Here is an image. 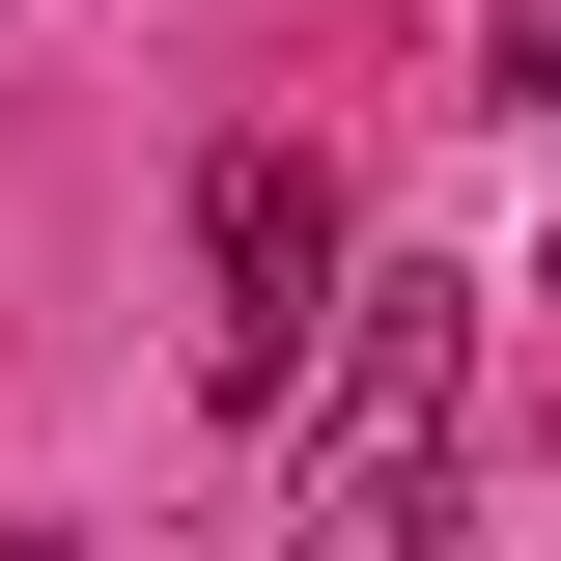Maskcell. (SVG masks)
<instances>
[{"instance_id": "1", "label": "cell", "mask_w": 561, "mask_h": 561, "mask_svg": "<svg viewBox=\"0 0 561 561\" xmlns=\"http://www.w3.org/2000/svg\"><path fill=\"white\" fill-rule=\"evenodd\" d=\"M449 393H478V280H365L337 393H309V534H337V561L449 534Z\"/></svg>"}, {"instance_id": "2", "label": "cell", "mask_w": 561, "mask_h": 561, "mask_svg": "<svg viewBox=\"0 0 561 561\" xmlns=\"http://www.w3.org/2000/svg\"><path fill=\"white\" fill-rule=\"evenodd\" d=\"M197 253H225V309H197V393H309V309H337V169H309V140H225Z\"/></svg>"}, {"instance_id": "3", "label": "cell", "mask_w": 561, "mask_h": 561, "mask_svg": "<svg viewBox=\"0 0 561 561\" xmlns=\"http://www.w3.org/2000/svg\"><path fill=\"white\" fill-rule=\"evenodd\" d=\"M0 561H57V534H0Z\"/></svg>"}]
</instances>
